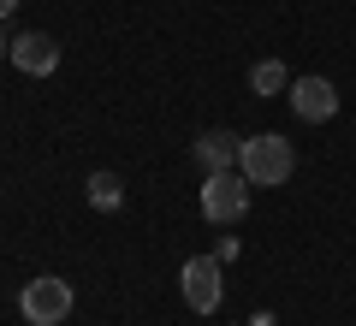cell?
Wrapping results in <instances>:
<instances>
[{"mask_svg": "<svg viewBox=\"0 0 356 326\" xmlns=\"http://www.w3.org/2000/svg\"><path fill=\"white\" fill-rule=\"evenodd\" d=\"M238 172L250 178L255 190H273V184H285V178L297 172V149L280 137V131H261V137H243V149H238Z\"/></svg>", "mask_w": 356, "mask_h": 326, "instance_id": "cell-1", "label": "cell"}, {"mask_svg": "<svg viewBox=\"0 0 356 326\" xmlns=\"http://www.w3.org/2000/svg\"><path fill=\"white\" fill-rule=\"evenodd\" d=\"M72 285H65L60 273H42L30 279L24 291H18V314H24V326H60L65 314H72Z\"/></svg>", "mask_w": 356, "mask_h": 326, "instance_id": "cell-2", "label": "cell"}, {"mask_svg": "<svg viewBox=\"0 0 356 326\" xmlns=\"http://www.w3.org/2000/svg\"><path fill=\"white\" fill-rule=\"evenodd\" d=\"M178 291H184V302L196 314H214L226 302V261L220 255H191V261L178 267Z\"/></svg>", "mask_w": 356, "mask_h": 326, "instance_id": "cell-3", "label": "cell"}, {"mask_svg": "<svg viewBox=\"0 0 356 326\" xmlns=\"http://www.w3.org/2000/svg\"><path fill=\"white\" fill-rule=\"evenodd\" d=\"M250 178L232 166V172H202V213L214 220V226H232V220H243L250 213Z\"/></svg>", "mask_w": 356, "mask_h": 326, "instance_id": "cell-4", "label": "cell"}, {"mask_svg": "<svg viewBox=\"0 0 356 326\" xmlns=\"http://www.w3.org/2000/svg\"><path fill=\"white\" fill-rule=\"evenodd\" d=\"M285 101H291V113L303 119V125H327V119L339 113V89H332L327 77H297V83L285 89Z\"/></svg>", "mask_w": 356, "mask_h": 326, "instance_id": "cell-5", "label": "cell"}, {"mask_svg": "<svg viewBox=\"0 0 356 326\" xmlns=\"http://www.w3.org/2000/svg\"><path fill=\"white\" fill-rule=\"evenodd\" d=\"M13 65L18 72H30V77H54L60 72V42L48 36V30H24V36H13Z\"/></svg>", "mask_w": 356, "mask_h": 326, "instance_id": "cell-6", "label": "cell"}, {"mask_svg": "<svg viewBox=\"0 0 356 326\" xmlns=\"http://www.w3.org/2000/svg\"><path fill=\"white\" fill-rule=\"evenodd\" d=\"M238 149H243V137H232V131H202L196 137V166L202 172H232L238 166Z\"/></svg>", "mask_w": 356, "mask_h": 326, "instance_id": "cell-7", "label": "cell"}, {"mask_svg": "<svg viewBox=\"0 0 356 326\" xmlns=\"http://www.w3.org/2000/svg\"><path fill=\"white\" fill-rule=\"evenodd\" d=\"M250 89H255V95H285V89H291L285 60H255L250 65Z\"/></svg>", "mask_w": 356, "mask_h": 326, "instance_id": "cell-8", "label": "cell"}, {"mask_svg": "<svg viewBox=\"0 0 356 326\" xmlns=\"http://www.w3.org/2000/svg\"><path fill=\"white\" fill-rule=\"evenodd\" d=\"M89 208H102V213H113L119 202H125V184H119V172H89Z\"/></svg>", "mask_w": 356, "mask_h": 326, "instance_id": "cell-9", "label": "cell"}, {"mask_svg": "<svg viewBox=\"0 0 356 326\" xmlns=\"http://www.w3.org/2000/svg\"><path fill=\"white\" fill-rule=\"evenodd\" d=\"M13 6H18V0H0V18H13Z\"/></svg>", "mask_w": 356, "mask_h": 326, "instance_id": "cell-10", "label": "cell"}, {"mask_svg": "<svg viewBox=\"0 0 356 326\" xmlns=\"http://www.w3.org/2000/svg\"><path fill=\"white\" fill-rule=\"evenodd\" d=\"M6 48H13V42H6V36H0V60H6Z\"/></svg>", "mask_w": 356, "mask_h": 326, "instance_id": "cell-11", "label": "cell"}]
</instances>
